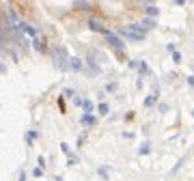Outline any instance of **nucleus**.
<instances>
[{
	"mask_svg": "<svg viewBox=\"0 0 194 181\" xmlns=\"http://www.w3.org/2000/svg\"><path fill=\"white\" fill-rule=\"evenodd\" d=\"M116 35L125 37V39H132V41H142L144 39V30H140V26H123V28H119Z\"/></svg>",
	"mask_w": 194,
	"mask_h": 181,
	"instance_id": "1",
	"label": "nucleus"
},
{
	"mask_svg": "<svg viewBox=\"0 0 194 181\" xmlns=\"http://www.w3.org/2000/svg\"><path fill=\"white\" fill-rule=\"evenodd\" d=\"M52 56H54L56 67H61V69H67V60H69V56H67L65 48H54V50H52Z\"/></svg>",
	"mask_w": 194,
	"mask_h": 181,
	"instance_id": "2",
	"label": "nucleus"
},
{
	"mask_svg": "<svg viewBox=\"0 0 194 181\" xmlns=\"http://www.w3.org/2000/svg\"><path fill=\"white\" fill-rule=\"evenodd\" d=\"M104 37H106V41L112 45L114 50H125V41L121 39L116 32H110V30H106V32H104Z\"/></svg>",
	"mask_w": 194,
	"mask_h": 181,
	"instance_id": "3",
	"label": "nucleus"
},
{
	"mask_svg": "<svg viewBox=\"0 0 194 181\" xmlns=\"http://www.w3.org/2000/svg\"><path fill=\"white\" fill-rule=\"evenodd\" d=\"M17 30H19V32H24V35H28V37H33V39H37V37H39L37 28H33L30 24H24V22H19V26H17Z\"/></svg>",
	"mask_w": 194,
	"mask_h": 181,
	"instance_id": "4",
	"label": "nucleus"
},
{
	"mask_svg": "<svg viewBox=\"0 0 194 181\" xmlns=\"http://www.w3.org/2000/svg\"><path fill=\"white\" fill-rule=\"evenodd\" d=\"M69 65H67V69H74V71H82V60L80 58H76V56H69V60H67Z\"/></svg>",
	"mask_w": 194,
	"mask_h": 181,
	"instance_id": "5",
	"label": "nucleus"
},
{
	"mask_svg": "<svg viewBox=\"0 0 194 181\" xmlns=\"http://www.w3.org/2000/svg\"><path fill=\"white\" fill-rule=\"evenodd\" d=\"M88 26L93 30H97V32H106V26L102 24V22H97V19H88Z\"/></svg>",
	"mask_w": 194,
	"mask_h": 181,
	"instance_id": "6",
	"label": "nucleus"
},
{
	"mask_svg": "<svg viewBox=\"0 0 194 181\" xmlns=\"http://www.w3.org/2000/svg\"><path fill=\"white\" fill-rule=\"evenodd\" d=\"M140 26H142L144 30H149V28H153V26H155V19H151V17H144V19H140Z\"/></svg>",
	"mask_w": 194,
	"mask_h": 181,
	"instance_id": "7",
	"label": "nucleus"
},
{
	"mask_svg": "<svg viewBox=\"0 0 194 181\" xmlns=\"http://www.w3.org/2000/svg\"><path fill=\"white\" fill-rule=\"evenodd\" d=\"M144 13H147V15L153 19V17L160 13V9H158V7H153V5H147V7H144Z\"/></svg>",
	"mask_w": 194,
	"mask_h": 181,
	"instance_id": "8",
	"label": "nucleus"
},
{
	"mask_svg": "<svg viewBox=\"0 0 194 181\" xmlns=\"http://www.w3.org/2000/svg\"><path fill=\"white\" fill-rule=\"evenodd\" d=\"M35 48H37V50H39V52H43V50H45V41H43V39H39V37H37V39H35Z\"/></svg>",
	"mask_w": 194,
	"mask_h": 181,
	"instance_id": "9",
	"label": "nucleus"
},
{
	"mask_svg": "<svg viewBox=\"0 0 194 181\" xmlns=\"http://www.w3.org/2000/svg\"><path fill=\"white\" fill-rule=\"evenodd\" d=\"M82 106H84V110H86V114H93V108H95V106H93V101H88V99H86V101H82Z\"/></svg>",
	"mask_w": 194,
	"mask_h": 181,
	"instance_id": "10",
	"label": "nucleus"
},
{
	"mask_svg": "<svg viewBox=\"0 0 194 181\" xmlns=\"http://www.w3.org/2000/svg\"><path fill=\"white\" fill-rule=\"evenodd\" d=\"M82 123H84V125H95V117L86 114V117H82Z\"/></svg>",
	"mask_w": 194,
	"mask_h": 181,
	"instance_id": "11",
	"label": "nucleus"
},
{
	"mask_svg": "<svg viewBox=\"0 0 194 181\" xmlns=\"http://www.w3.org/2000/svg\"><path fill=\"white\" fill-rule=\"evenodd\" d=\"M97 112H99V114H108V104H99L97 106Z\"/></svg>",
	"mask_w": 194,
	"mask_h": 181,
	"instance_id": "12",
	"label": "nucleus"
},
{
	"mask_svg": "<svg viewBox=\"0 0 194 181\" xmlns=\"http://www.w3.org/2000/svg\"><path fill=\"white\" fill-rule=\"evenodd\" d=\"M149 153V142H142L140 145V155H147Z\"/></svg>",
	"mask_w": 194,
	"mask_h": 181,
	"instance_id": "13",
	"label": "nucleus"
},
{
	"mask_svg": "<svg viewBox=\"0 0 194 181\" xmlns=\"http://www.w3.org/2000/svg\"><path fill=\"white\" fill-rule=\"evenodd\" d=\"M61 149H63V153H67V155L71 153V149H69V145H67V142H61Z\"/></svg>",
	"mask_w": 194,
	"mask_h": 181,
	"instance_id": "14",
	"label": "nucleus"
},
{
	"mask_svg": "<svg viewBox=\"0 0 194 181\" xmlns=\"http://www.w3.org/2000/svg\"><path fill=\"white\" fill-rule=\"evenodd\" d=\"M153 101H155V95H149L147 99H144V106H151Z\"/></svg>",
	"mask_w": 194,
	"mask_h": 181,
	"instance_id": "15",
	"label": "nucleus"
},
{
	"mask_svg": "<svg viewBox=\"0 0 194 181\" xmlns=\"http://www.w3.org/2000/svg\"><path fill=\"white\" fill-rule=\"evenodd\" d=\"M35 138H37V131H28V138H26V140H28V142H33Z\"/></svg>",
	"mask_w": 194,
	"mask_h": 181,
	"instance_id": "16",
	"label": "nucleus"
},
{
	"mask_svg": "<svg viewBox=\"0 0 194 181\" xmlns=\"http://www.w3.org/2000/svg\"><path fill=\"white\" fill-rule=\"evenodd\" d=\"M173 60L179 63V60H181V54H179V52H173Z\"/></svg>",
	"mask_w": 194,
	"mask_h": 181,
	"instance_id": "17",
	"label": "nucleus"
},
{
	"mask_svg": "<svg viewBox=\"0 0 194 181\" xmlns=\"http://www.w3.org/2000/svg\"><path fill=\"white\" fill-rule=\"evenodd\" d=\"M33 175H35V177H41V175H43V168H35Z\"/></svg>",
	"mask_w": 194,
	"mask_h": 181,
	"instance_id": "18",
	"label": "nucleus"
},
{
	"mask_svg": "<svg viewBox=\"0 0 194 181\" xmlns=\"http://www.w3.org/2000/svg\"><path fill=\"white\" fill-rule=\"evenodd\" d=\"M65 95H67V97H74L76 93H74V90H71V88H65Z\"/></svg>",
	"mask_w": 194,
	"mask_h": 181,
	"instance_id": "19",
	"label": "nucleus"
},
{
	"mask_svg": "<svg viewBox=\"0 0 194 181\" xmlns=\"http://www.w3.org/2000/svg\"><path fill=\"white\" fill-rule=\"evenodd\" d=\"M188 84H190V86H194V76H190V78H188Z\"/></svg>",
	"mask_w": 194,
	"mask_h": 181,
	"instance_id": "20",
	"label": "nucleus"
},
{
	"mask_svg": "<svg viewBox=\"0 0 194 181\" xmlns=\"http://www.w3.org/2000/svg\"><path fill=\"white\" fill-rule=\"evenodd\" d=\"M192 117H194V110H192Z\"/></svg>",
	"mask_w": 194,
	"mask_h": 181,
	"instance_id": "21",
	"label": "nucleus"
}]
</instances>
